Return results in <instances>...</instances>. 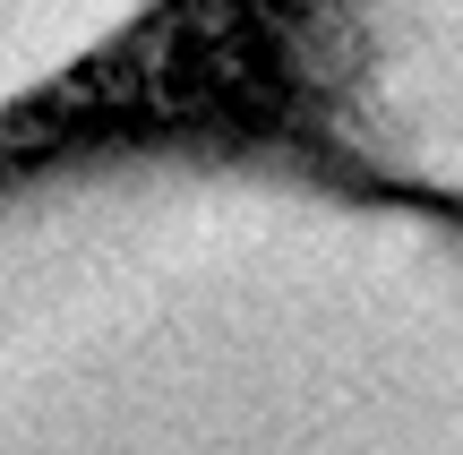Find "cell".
<instances>
[{
  "label": "cell",
  "instance_id": "6da1fadb",
  "mask_svg": "<svg viewBox=\"0 0 463 455\" xmlns=\"http://www.w3.org/2000/svg\"><path fill=\"white\" fill-rule=\"evenodd\" d=\"M0 455H463V215L249 137L0 172Z\"/></svg>",
  "mask_w": 463,
  "mask_h": 455
},
{
  "label": "cell",
  "instance_id": "7a4b0ae2",
  "mask_svg": "<svg viewBox=\"0 0 463 455\" xmlns=\"http://www.w3.org/2000/svg\"><path fill=\"white\" fill-rule=\"evenodd\" d=\"M309 86L344 164L463 215V0H309Z\"/></svg>",
  "mask_w": 463,
  "mask_h": 455
},
{
  "label": "cell",
  "instance_id": "3957f363",
  "mask_svg": "<svg viewBox=\"0 0 463 455\" xmlns=\"http://www.w3.org/2000/svg\"><path fill=\"white\" fill-rule=\"evenodd\" d=\"M155 0H0V112L34 86L86 69L120 26H137Z\"/></svg>",
  "mask_w": 463,
  "mask_h": 455
}]
</instances>
